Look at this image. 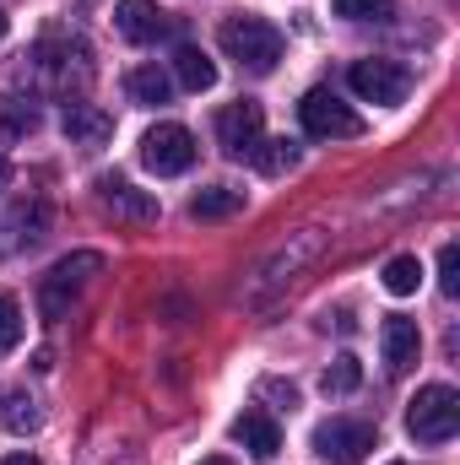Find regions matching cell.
<instances>
[{"label":"cell","instance_id":"3","mask_svg":"<svg viewBox=\"0 0 460 465\" xmlns=\"http://www.w3.org/2000/svg\"><path fill=\"white\" fill-rule=\"evenodd\" d=\"M217 44H223L228 60H238V65L255 71V76H271L276 60H282V33H276L265 16H228V22L217 27Z\"/></svg>","mask_w":460,"mask_h":465},{"label":"cell","instance_id":"24","mask_svg":"<svg viewBox=\"0 0 460 465\" xmlns=\"http://www.w3.org/2000/svg\"><path fill=\"white\" fill-rule=\"evenodd\" d=\"M439 287H445V298H455L460 292V249L455 243L439 249Z\"/></svg>","mask_w":460,"mask_h":465},{"label":"cell","instance_id":"9","mask_svg":"<svg viewBox=\"0 0 460 465\" xmlns=\"http://www.w3.org/2000/svg\"><path fill=\"white\" fill-rule=\"evenodd\" d=\"M260 141H265V114H260L255 98H238V104H228V109L217 114V146H223L228 157H238V163L255 157Z\"/></svg>","mask_w":460,"mask_h":465},{"label":"cell","instance_id":"27","mask_svg":"<svg viewBox=\"0 0 460 465\" xmlns=\"http://www.w3.org/2000/svg\"><path fill=\"white\" fill-rule=\"evenodd\" d=\"M201 465H233V460H223V455H212V460H201Z\"/></svg>","mask_w":460,"mask_h":465},{"label":"cell","instance_id":"7","mask_svg":"<svg viewBox=\"0 0 460 465\" xmlns=\"http://www.w3.org/2000/svg\"><path fill=\"white\" fill-rule=\"evenodd\" d=\"M346 87H352L363 104H379V109H390V104H406V93H412V76H406L395 60H352V71H346Z\"/></svg>","mask_w":460,"mask_h":465},{"label":"cell","instance_id":"21","mask_svg":"<svg viewBox=\"0 0 460 465\" xmlns=\"http://www.w3.org/2000/svg\"><path fill=\"white\" fill-rule=\"evenodd\" d=\"M336 16H352V22H385L395 11V0H331Z\"/></svg>","mask_w":460,"mask_h":465},{"label":"cell","instance_id":"20","mask_svg":"<svg viewBox=\"0 0 460 465\" xmlns=\"http://www.w3.org/2000/svg\"><path fill=\"white\" fill-rule=\"evenodd\" d=\"M255 163H260V173H287V168H298V141H260V152H255Z\"/></svg>","mask_w":460,"mask_h":465},{"label":"cell","instance_id":"13","mask_svg":"<svg viewBox=\"0 0 460 465\" xmlns=\"http://www.w3.org/2000/svg\"><path fill=\"white\" fill-rule=\"evenodd\" d=\"M60 130H65V141H71V146H104V141L115 135V119L104 114L98 104H65Z\"/></svg>","mask_w":460,"mask_h":465},{"label":"cell","instance_id":"17","mask_svg":"<svg viewBox=\"0 0 460 465\" xmlns=\"http://www.w3.org/2000/svg\"><path fill=\"white\" fill-rule=\"evenodd\" d=\"M125 87H130V98H135V104H152V109L174 98V76H168L163 65H135V71L125 76Z\"/></svg>","mask_w":460,"mask_h":465},{"label":"cell","instance_id":"11","mask_svg":"<svg viewBox=\"0 0 460 465\" xmlns=\"http://www.w3.org/2000/svg\"><path fill=\"white\" fill-rule=\"evenodd\" d=\"M115 27H119V38H130V44H157L168 33V11L157 0H119Z\"/></svg>","mask_w":460,"mask_h":465},{"label":"cell","instance_id":"2","mask_svg":"<svg viewBox=\"0 0 460 465\" xmlns=\"http://www.w3.org/2000/svg\"><path fill=\"white\" fill-rule=\"evenodd\" d=\"M104 254L98 249H76V254H65V260H55L49 265V276L38 282V314L44 320H65L71 309H76V298L104 276Z\"/></svg>","mask_w":460,"mask_h":465},{"label":"cell","instance_id":"29","mask_svg":"<svg viewBox=\"0 0 460 465\" xmlns=\"http://www.w3.org/2000/svg\"><path fill=\"white\" fill-rule=\"evenodd\" d=\"M395 465H406V460H395Z\"/></svg>","mask_w":460,"mask_h":465},{"label":"cell","instance_id":"25","mask_svg":"<svg viewBox=\"0 0 460 465\" xmlns=\"http://www.w3.org/2000/svg\"><path fill=\"white\" fill-rule=\"evenodd\" d=\"M260 401H282V406L293 411V406H298V390L282 384V379H260Z\"/></svg>","mask_w":460,"mask_h":465},{"label":"cell","instance_id":"18","mask_svg":"<svg viewBox=\"0 0 460 465\" xmlns=\"http://www.w3.org/2000/svg\"><path fill=\"white\" fill-rule=\"evenodd\" d=\"M423 287V265H417V254H395L390 265H385V292L390 298H412Z\"/></svg>","mask_w":460,"mask_h":465},{"label":"cell","instance_id":"22","mask_svg":"<svg viewBox=\"0 0 460 465\" xmlns=\"http://www.w3.org/2000/svg\"><path fill=\"white\" fill-rule=\"evenodd\" d=\"M16 341H22V309H16V298L0 292V351H11Z\"/></svg>","mask_w":460,"mask_h":465},{"label":"cell","instance_id":"28","mask_svg":"<svg viewBox=\"0 0 460 465\" xmlns=\"http://www.w3.org/2000/svg\"><path fill=\"white\" fill-rule=\"evenodd\" d=\"M5 27H11V22H5V11H0V38H5Z\"/></svg>","mask_w":460,"mask_h":465},{"label":"cell","instance_id":"4","mask_svg":"<svg viewBox=\"0 0 460 465\" xmlns=\"http://www.w3.org/2000/svg\"><path fill=\"white\" fill-rule=\"evenodd\" d=\"M460 428V395L450 384H423L406 406V433L417 444H450Z\"/></svg>","mask_w":460,"mask_h":465},{"label":"cell","instance_id":"5","mask_svg":"<svg viewBox=\"0 0 460 465\" xmlns=\"http://www.w3.org/2000/svg\"><path fill=\"white\" fill-rule=\"evenodd\" d=\"M195 135L185 124H152L141 135V163L157 173V179H174V173H190L195 168Z\"/></svg>","mask_w":460,"mask_h":465},{"label":"cell","instance_id":"14","mask_svg":"<svg viewBox=\"0 0 460 465\" xmlns=\"http://www.w3.org/2000/svg\"><path fill=\"white\" fill-rule=\"evenodd\" d=\"M233 439H238L255 460H276V455H282V428H276L265 411H244V417L233 422Z\"/></svg>","mask_w":460,"mask_h":465},{"label":"cell","instance_id":"10","mask_svg":"<svg viewBox=\"0 0 460 465\" xmlns=\"http://www.w3.org/2000/svg\"><path fill=\"white\" fill-rule=\"evenodd\" d=\"M104 212H109L115 223H135V228H146V223L163 217L157 195H152V190H135V184H125V179H104Z\"/></svg>","mask_w":460,"mask_h":465},{"label":"cell","instance_id":"1","mask_svg":"<svg viewBox=\"0 0 460 465\" xmlns=\"http://www.w3.org/2000/svg\"><path fill=\"white\" fill-rule=\"evenodd\" d=\"M325 243H331V232H325V228L287 232V243H282L271 260H260V265H255V276L244 282V303H271L282 287H293V282H298V271H304V265H315V260L325 254Z\"/></svg>","mask_w":460,"mask_h":465},{"label":"cell","instance_id":"15","mask_svg":"<svg viewBox=\"0 0 460 465\" xmlns=\"http://www.w3.org/2000/svg\"><path fill=\"white\" fill-rule=\"evenodd\" d=\"M174 82H179L185 93H212V87H217V65H212L195 44H179V54H174Z\"/></svg>","mask_w":460,"mask_h":465},{"label":"cell","instance_id":"23","mask_svg":"<svg viewBox=\"0 0 460 465\" xmlns=\"http://www.w3.org/2000/svg\"><path fill=\"white\" fill-rule=\"evenodd\" d=\"M5 422H11V433H33V428H38L33 401H27V395H11V401H5Z\"/></svg>","mask_w":460,"mask_h":465},{"label":"cell","instance_id":"6","mask_svg":"<svg viewBox=\"0 0 460 465\" xmlns=\"http://www.w3.org/2000/svg\"><path fill=\"white\" fill-rule=\"evenodd\" d=\"M298 119H304V130L315 141H352V135H363V119L352 114L331 87H309L304 104H298Z\"/></svg>","mask_w":460,"mask_h":465},{"label":"cell","instance_id":"16","mask_svg":"<svg viewBox=\"0 0 460 465\" xmlns=\"http://www.w3.org/2000/svg\"><path fill=\"white\" fill-rule=\"evenodd\" d=\"M233 212H244V190H233V184H212V190L190 195V217L195 223H223Z\"/></svg>","mask_w":460,"mask_h":465},{"label":"cell","instance_id":"19","mask_svg":"<svg viewBox=\"0 0 460 465\" xmlns=\"http://www.w3.org/2000/svg\"><path fill=\"white\" fill-rule=\"evenodd\" d=\"M357 384H363V362H357L352 351H342V357L320 373V390H325V395H352Z\"/></svg>","mask_w":460,"mask_h":465},{"label":"cell","instance_id":"26","mask_svg":"<svg viewBox=\"0 0 460 465\" xmlns=\"http://www.w3.org/2000/svg\"><path fill=\"white\" fill-rule=\"evenodd\" d=\"M5 465H38V460H33V455H22V450H16V455H5Z\"/></svg>","mask_w":460,"mask_h":465},{"label":"cell","instance_id":"12","mask_svg":"<svg viewBox=\"0 0 460 465\" xmlns=\"http://www.w3.org/2000/svg\"><path fill=\"white\" fill-rule=\"evenodd\" d=\"M379 347H385V368H390V373H406V368L417 362V351H423L417 320H406V314H390V320L379 325Z\"/></svg>","mask_w":460,"mask_h":465},{"label":"cell","instance_id":"8","mask_svg":"<svg viewBox=\"0 0 460 465\" xmlns=\"http://www.w3.org/2000/svg\"><path fill=\"white\" fill-rule=\"evenodd\" d=\"M374 439H379V433H374V422H363V417H331V422L315 428V450L336 465H357L374 450Z\"/></svg>","mask_w":460,"mask_h":465}]
</instances>
